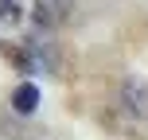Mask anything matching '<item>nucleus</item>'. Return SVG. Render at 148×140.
Segmentation results:
<instances>
[{
    "instance_id": "obj_1",
    "label": "nucleus",
    "mask_w": 148,
    "mask_h": 140,
    "mask_svg": "<svg viewBox=\"0 0 148 140\" xmlns=\"http://www.w3.org/2000/svg\"><path fill=\"white\" fill-rule=\"evenodd\" d=\"M70 4L74 0H31V20L39 27H59L70 16Z\"/></svg>"
},
{
    "instance_id": "obj_2",
    "label": "nucleus",
    "mask_w": 148,
    "mask_h": 140,
    "mask_svg": "<svg viewBox=\"0 0 148 140\" xmlns=\"http://www.w3.org/2000/svg\"><path fill=\"white\" fill-rule=\"evenodd\" d=\"M12 109H16V113H35V109H39V86H35V82L16 86V94H12Z\"/></svg>"
},
{
    "instance_id": "obj_3",
    "label": "nucleus",
    "mask_w": 148,
    "mask_h": 140,
    "mask_svg": "<svg viewBox=\"0 0 148 140\" xmlns=\"http://www.w3.org/2000/svg\"><path fill=\"white\" fill-rule=\"evenodd\" d=\"M16 12H20V0H0V16L4 20H16Z\"/></svg>"
}]
</instances>
